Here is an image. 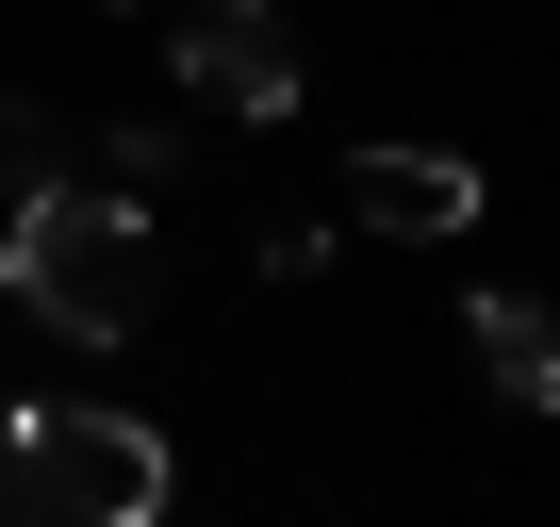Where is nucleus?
<instances>
[{
	"label": "nucleus",
	"mask_w": 560,
	"mask_h": 527,
	"mask_svg": "<svg viewBox=\"0 0 560 527\" xmlns=\"http://www.w3.org/2000/svg\"><path fill=\"white\" fill-rule=\"evenodd\" d=\"M149 281H165L149 198H116V181H18V231H0V297H34L67 347H132V330H149Z\"/></svg>",
	"instance_id": "obj_1"
},
{
	"label": "nucleus",
	"mask_w": 560,
	"mask_h": 527,
	"mask_svg": "<svg viewBox=\"0 0 560 527\" xmlns=\"http://www.w3.org/2000/svg\"><path fill=\"white\" fill-rule=\"evenodd\" d=\"M182 461L149 412H67V396H0V527H165Z\"/></svg>",
	"instance_id": "obj_2"
},
{
	"label": "nucleus",
	"mask_w": 560,
	"mask_h": 527,
	"mask_svg": "<svg viewBox=\"0 0 560 527\" xmlns=\"http://www.w3.org/2000/svg\"><path fill=\"white\" fill-rule=\"evenodd\" d=\"M165 67L214 116H298V34H280V0H198V17L165 34Z\"/></svg>",
	"instance_id": "obj_3"
},
{
	"label": "nucleus",
	"mask_w": 560,
	"mask_h": 527,
	"mask_svg": "<svg viewBox=\"0 0 560 527\" xmlns=\"http://www.w3.org/2000/svg\"><path fill=\"white\" fill-rule=\"evenodd\" d=\"M347 214L445 247V231H478V165H462V149H347Z\"/></svg>",
	"instance_id": "obj_4"
},
{
	"label": "nucleus",
	"mask_w": 560,
	"mask_h": 527,
	"mask_svg": "<svg viewBox=\"0 0 560 527\" xmlns=\"http://www.w3.org/2000/svg\"><path fill=\"white\" fill-rule=\"evenodd\" d=\"M462 347H478V379H494L511 412H560V314H544V297L478 281V297H462Z\"/></svg>",
	"instance_id": "obj_5"
},
{
	"label": "nucleus",
	"mask_w": 560,
	"mask_h": 527,
	"mask_svg": "<svg viewBox=\"0 0 560 527\" xmlns=\"http://www.w3.org/2000/svg\"><path fill=\"white\" fill-rule=\"evenodd\" d=\"M165 165H182V132H165V116H116V132H100V181H116V198H149Z\"/></svg>",
	"instance_id": "obj_6"
}]
</instances>
